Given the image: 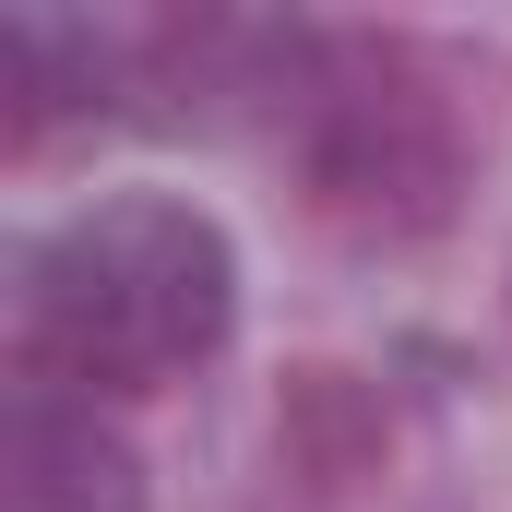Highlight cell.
<instances>
[{
  "label": "cell",
  "instance_id": "3957f363",
  "mask_svg": "<svg viewBox=\"0 0 512 512\" xmlns=\"http://www.w3.org/2000/svg\"><path fill=\"white\" fill-rule=\"evenodd\" d=\"M0 501L12 512H143V453L96 417V393L24 370L12 417H0Z\"/></svg>",
  "mask_w": 512,
  "mask_h": 512
},
{
  "label": "cell",
  "instance_id": "6da1fadb",
  "mask_svg": "<svg viewBox=\"0 0 512 512\" xmlns=\"http://www.w3.org/2000/svg\"><path fill=\"white\" fill-rule=\"evenodd\" d=\"M239 334V239L191 191H96L12 262V346L72 393H167Z\"/></svg>",
  "mask_w": 512,
  "mask_h": 512
},
{
  "label": "cell",
  "instance_id": "277c9868",
  "mask_svg": "<svg viewBox=\"0 0 512 512\" xmlns=\"http://www.w3.org/2000/svg\"><path fill=\"white\" fill-rule=\"evenodd\" d=\"M0 96H12V143H60L72 120H108V96H131V36L72 24V12H12L0 24Z\"/></svg>",
  "mask_w": 512,
  "mask_h": 512
},
{
  "label": "cell",
  "instance_id": "7a4b0ae2",
  "mask_svg": "<svg viewBox=\"0 0 512 512\" xmlns=\"http://www.w3.org/2000/svg\"><path fill=\"white\" fill-rule=\"evenodd\" d=\"M286 155H298L310 215L346 239H382V251L453 227V203H465V108L405 36H310Z\"/></svg>",
  "mask_w": 512,
  "mask_h": 512
}]
</instances>
